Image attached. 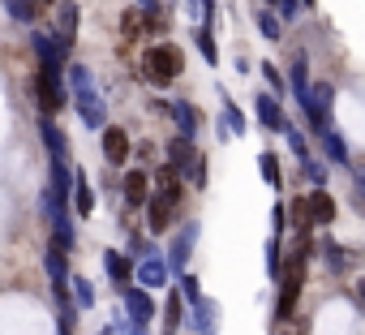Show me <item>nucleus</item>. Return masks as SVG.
I'll return each mask as SVG.
<instances>
[{"mask_svg":"<svg viewBox=\"0 0 365 335\" xmlns=\"http://www.w3.org/2000/svg\"><path fill=\"white\" fill-rule=\"evenodd\" d=\"M254 112H258V120H262L267 129H279V133H284V125H288V120H284V112H279V103H275L271 95H262V91H258V99H254Z\"/></svg>","mask_w":365,"mask_h":335,"instance_id":"16","label":"nucleus"},{"mask_svg":"<svg viewBox=\"0 0 365 335\" xmlns=\"http://www.w3.org/2000/svg\"><path fill=\"white\" fill-rule=\"evenodd\" d=\"M103 267H108V275L116 279V288H125V284L133 279V267H129V258H125L120 249H108V254H103Z\"/></svg>","mask_w":365,"mask_h":335,"instance_id":"18","label":"nucleus"},{"mask_svg":"<svg viewBox=\"0 0 365 335\" xmlns=\"http://www.w3.org/2000/svg\"><path fill=\"white\" fill-rule=\"evenodd\" d=\"M116 292H120V301H125V309H129V322L142 331V326L155 318V301H150L142 288H133V284H125V288H116Z\"/></svg>","mask_w":365,"mask_h":335,"instance_id":"8","label":"nucleus"},{"mask_svg":"<svg viewBox=\"0 0 365 335\" xmlns=\"http://www.w3.org/2000/svg\"><path fill=\"white\" fill-rule=\"evenodd\" d=\"M331 99H335V86H331V82L314 86V91L301 99V108H305V116H309V125H314L318 133L327 129V108H331Z\"/></svg>","mask_w":365,"mask_h":335,"instance_id":"7","label":"nucleus"},{"mask_svg":"<svg viewBox=\"0 0 365 335\" xmlns=\"http://www.w3.org/2000/svg\"><path fill=\"white\" fill-rule=\"evenodd\" d=\"M262 78H267V82H271V86H275V91H279V86H284V78H279V73H275V65H262Z\"/></svg>","mask_w":365,"mask_h":335,"instance_id":"35","label":"nucleus"},{"mask_svg":"<svg viewBox=\"0 0 365 335\" xmlns=\"http://www.w3.org/2000/svg\"><path fill=\"white\" fill-rule=\"evenodd\" d=\"M176 207H180V181H172L155 198H146V224H150V232H168L172 220H176Z\"/></svg>","mask_w":365,"mask_h":335,"instance_id":"3","label":"nucleus"},{"mask_svg":"<svg viewBox=\"0 0 365 335\" xmlns=\"http://www.w3.org/2000/svg\"><path fill=\"white\" fill-rule=\"evenodd\" d=\"M35 95H39L43 116L52 120V116L61 112V103H65V82H61V69H39V78H35Z\"/></svg>","mask_w":365,"mask_h":335,"instance_id":"5","label":"nucleus"},{"mask_svg":"<svg viewBox=\"0 0 365 335\" xmlns=\"http://www.w3.org/2000/svg\"><path fill=\"white\" fill-rule=\"evenodd\" d=\"M194 241H198V224H185L176 232V241H172V249H168V271H180L185 267V258H190V249H194Z\"/></svg>","mask_w":365,"mask_h":335,"instance_id":"9","label":"nucleus"},{"mask_svg":"<svg viewBox=\"0 0 365 335\" xmlns=\"http://www.w3.org/2000/svg\"><path fill=\"white\" fill-rule=\"evenodd\" d=\"M258 168H262L267 185H279V159H275V155H262V159H258Z\"/></svg>","mask_w":365,"mask_h":335,"instance_id":"29","label":"nucleus"},{"mask_svg":"<svg viewBox=\"0 0 365 335\" xmlns=\"http://www.w3.org/2000/svg\"><path fill=\"white\" fill-rule=\"evenodd\" d=\"M198 52H202V56H207L211 65L220 61V52H215V39H211V31H202V35H198Z\"/></svg>","mask_w":365,"mask_h":335,"instance_id":"32","label":"nucleus"},{"mask_svg":"<svg viewBox=\"0 0 365 335\" xmlns=\"http://www.w3.org/2000/svg\"><path fill=\"white\" fill-rule=\"evenodd\" d=\"M305 215H309V228H314V224H331V220H335V198H331L327 190H314V194L305 198Z\"/></svg>","mask_w":365,"mask_h":335,"instance_id":"12","label":"nucleus"},{"mask_svg":"<svg viewBox=\"0 0 365 335\" xmlns=\"http://www.w3.org/2000/svg\"><path fill=\"white\" fill-rule=\"evenodd\" d=\"M318 249H322V258H327V267H331V271H344V267H348V254H344V245H335V241H322Z\"/></svg>","mask_w":365,"mask_h":335,"instance_id":"24","label":"nucleus"},{"mask_svg":"<svg viewBox=\"0 0 365 335\" xmlns=\"http://www.w3.org/2000/svg\"><path fill=\"white\" fill-rule=\"evenodd\" d=\"M43 142H48L52 159H61V163H65V150H69V146H65V129H61L56 120H43Z\"/></svg>","mask_w":365,"mask_h":335,"instance_id":"21","label":"nucleus"},{"mask_svg":"<svg viewBox=\"0 0 365 335\" xmlns=\"http://www.w3.org/2000/svg\"><path fill=\"white\" fill-rule=\"evenodd\" d=\"M0 5L9 9L14 22H35L39 18V0H0Z\"/></svg>","mask_w":365,"mask_h":335,"instance_id":"22","label":"nucleus"},{"mask_svg":"<svg viewBox=\"0 0 365 335\" xmlns=\"http://www.w3.org/2000/svg\"><path fill=\"white\" fill-rule=\"evenodd\" d=\"M305 172H309V181L322 190V181H327V172H322V168H318V163H305Z\"/></svg>","mask_w":365,"mask_h":335,"instance_id":"34","label":"nucleus"},{"mask_svg":"<svg viewBox=\"0 0 365 335\" xmlns=\"http://www.w3.org/2000/svg\"><path fill=\"white\" fill-rule=\"evenodd\" d=\"M194 331H198V335H215V331H220V322H215V301H207V297L194 301Z\"/></svg>","mask_w":365,"mask_h":335,"instance_id":"17","label":"nucleus"},{"mask_svg":"<svg viewBox=\"0 0 365 335\" xmlns=\"http://www.w3.org/2000/svg\"><path fill=\"white\" fill-rule=\"evenodd\" d=\"M43 267H48V275H52V292H65V288H69V249H61V245L52 241Z\"/></svg>","mask_w":365,"mask_h":335,"instance_id":"11","label":"nucleus"},{"mask_svg":"<svg viewBox=\"0 0 365 335\" xmlns=\"http://www.w3.org/2000/svg\"><path fill=\"white\" fill-rule=\"evenodd\" d=\"M271 5H279L284 18H297V0H271Z\"/></svg>","mask_w":365,"mask_h":335,"instance_id":"36","label":"nucleus"},{"mask_svg":"<svg viewBox=\"0 0 365 335\" xmlns=\"http://www.w3.org/2000/svg\"><path fill=\"white\" fill-rule=\"evenodd\" d=\"M284 133H288V146L297 150V159H301V163H309V146H305V138H301L292 125H284Z\"/></svg>","mask_w":365,"mask_h":335,"instance_id":"28","label":"nucleus"},{"mask_svg":"<svg viewBox=\"0 0 365 335\" xmlns=\"http://www.w3.org/2000/svg\"><path fill=\"white\" fill-rule=\"evenodd\" d=\"M129 133L120 129V125H103V159L108 163H125L129 159Z\"/></svg>","mask_w":365,"mask_h":335,"instance_id":"10","label":"nucleus"},{"mask_svg":"<svg viewBox=\"0 0 365 335\" xmlns=\"http://www.w3.org/2000/svg\"><path fill=\"white\" fill-rule=\"evenodd\" d=\"M73 207H78V215H91V207H95V194H91V185H86V172H78L73 168Z\"/></svg>","mask_w":365,"mask_h":335,"instance_id":"19","label":"nucleus"},{"mask_svg":"<svg viewBox=\"0 0 365 335\" xmlns=\"http://www.w3.org/2000/svg\"><path fill=\"white\" fill-rule=\"evenodd\" d=\"M69 284H73V297H78V305H82V309H86V305H95V288H91V279L69 275Z\"/></svg>","mask_w":365,"mask_h":335,"instance_id":"26","label":"nucleus"},{"mask_svg":"<svg viewBox=\"0 0 365 335\" xmlns=\"http://www.w3.org/2000/svg\"><path fill=\"white\" fill-rule=\"evenodd\" d=\"M301 284H305V267H301V254H297V258L288 262L284 279H279V305H275V318H279V322H292V309H297Z\"/></svg>","mask_w":365,"mask_h":335,"instance_id":"4","label":"nucleus"},{"mask_svg":"<svg viewBox=\"0 0 365 335\" xmlns=\"http://www.w3.org/2000/svg\"><path fill=\"white\" fill-rule=\"evenodd\" d=\"M292 91H297V99H305L309 95V78H305V56L297 52V61H292Z\"/></svg>","mask_w":365,"mask_h":335,"instance_id":"25","label":"nucleus"},{"mask_svg":"<svg viewBox=\"0 0 365 335\" xmlns=\"http://www.w3.org/2000/svg\"><path fill=\"white\" fill-rule=\"evenodd\" d=\"M146 198H150V177L133 168V172L125 177V202L129 207H146Z\"/></svg>","mask_w":365,"mask_h":335,"instance_id":"15","label":"nucleus"},{"mask_svg":"<svg viewBox=\"0 0 365 335\" xmlns=\"http://www.w3.org/2000/svg\"><path fill=\"white\" fill-rule=\"evenodd\" d=\"M103 335H112V331H103Z\"/></svg>","mask_w":365,"mask_h":335,"instance_id":"38","label":"nucleus"},{"mask_svg":"<svg viewBox=\"0 0 365 335\" xmlns=\"http://www.w3.org/2000/svg\"><path fill=\"white\" fill-rule=\"evenodd\" d=\"M224 129H232V133H245V116L237 112V103H228V108H224Z\"/></svg>","mask_w":365,"mask_h":335,"instance_id":"30","label":"nucleus"},{"mask_svg":"<svg viewBox=\"0 0 365 335\" xmlns=\"http://www.w3.org/2000/svg\"><path fill=\"white\" fill-rule=\"evenodd\" d=\"M322 150H327V159H335V163H348V146H344V138L327 125L322 129Z\"/></svg>","mask_w":365,"mask_h":335,"instance_id":"23","label":"nucleus"},{"mask_svg":"<svg viewBox=\"0 0 365 335\" xmlns=\"http://www.w3.org/2000/svg\"><path fill=\"white\" fill-rule=\"evenodd\" d=\"M168 112L176 116V125H180V138H194V133H198V112H194V103H172Z\"/></svg>","mask_w":365,"mask_h":335,"instance_id":"20","label":"nucleus"},{"mask_svg":"<svg viewBox=\"0 0 365 335\" xmlns=\"http://www.w3.org/2000/svg\"><path fill=\"white\" fill-rule=\"evenodd\" d=\"M69 82H73V99H78V112H82V120H86L91 129H103V125H108V108H103L99 91L91 86V69L73 65V69H69Z\"/></svg>","mask_w":365,"mask_h":335,"instance_id":"1","label":"nucleus"},{"mask_svg":"<svg viewBox=\"0 0 365 335\" xmlns=\"http://www.w3.org/2000/svg\"><path fill=\"white\" fill-rule=\"evenodd\" d=\"M168 168L172 172H185V168H194V138H172L168 142Z\"/></svg>","mask_w":365,"mask_h":335,"instance_id":"14","label":"nucleus"},{"mask_svg":"<svg viewBox=\"0 0 365 335\" xmlns=\"http://www.w3.org/2000/svg\"><path fill=\"white\" fill-rule=\"evenodd\" d=\"M138 284H142V292H146V288H163V284H168V262H163L159 254H146L142 267H138Z\"/></svg>","mask_w":365,"mask_h":335,"instance_id":"13","label":"nucleus"},{"mask_svg":"<svg viewBox=\"0 0 365 335\" xmlns=\"http://www.w3.org/2000/svg\"><path fill=\"white\" fill-rule=\"evenodd\" d=\"M180 297H185V301H198L202 297V288H198V275H190V271H180Z\"/></svg>","mask_w":365,"mask_h":335,"instance_id":"27","label":"nucleus"},{"mask_svg":"<svg viewBox=\"0 0 365 335\" xmlns=\"http://www.w3.org/2000/svg\"><path fill=\"white\" fill-rule=\"evenodd\" d=\"M73 39H78V5H73V0H61V5H56V26H52L56 56H65L73 48Z\"/></svg>","mask_w":365,"mask_h":335,"instance_id":"6","label":"nucleus"},{"mask_svg":"<svg viewBox=\"0 0 365 335\" xmlns=\"http://www.w3.org/2000/svg\"><path fill=\"white\" fill-rule=\"evenodd\" d=\"M39 5H56V0H39Z\"/></svg>","mask_w":365,"mask_h":335,"instance_id":"37","label":"nucleus"},{"mask_svg":"<svg viewBox=\"0 0 365 335\" xmlns=\"http://www.w3.org/2000/svg\"><path fill=\"white\" fill-rule=\"evenodd\" d=\"M258 26H262L267 39H279V18H271L267 9H258Z\"/></svg>","mask_w":365,"mask_h":335,"instance_id":"31","label":"nucleus"},{"mask_svg":"<svg viewBox=\"0 0 365 335\" xmlns=\"http://www.w3.org/2000/svg\"><path fill=\"white\" fill-rule=\"evenodd\" d=\"M180 52L172 48V43H155V48H146V56H142V73H146V82L150 86H168V82H176L180 78Z\"/></svg>","mask_w":365,"mask_h":335,"instance_id":"2","label":"nucleus"},{"mask_svg":"<svg viewBox=\"0 0 365 335\" xmlns=\"http://www.w3.org/2000/svg\"><path fill=\"white\" fill-rule=\"evenodd\" d=\"M176 322H180V301H176V297H168V309H163V326L172 331Z\"/></svg>","mask_w":365,"mask_h":335,"instance_id":"33","label":"nucleus"}]
</instances>
